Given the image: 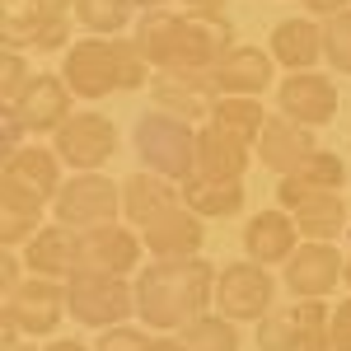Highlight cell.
I'll list each match as a JSON object with an SVG mask.
<instances>
[{
  "label": "cell",
  "mask_w": 351,
  "mask_h": 351,
  "mask_svg": "<svg viewBox=\"0 0 351 351\" xmlns=\"http://www.w3.org/2000/svg\"><path fill=\"white\" fill-rule=\"evenodd\" d=\"M211 122L225 127V132L243 136L248 145H258V136L267 127V108L258 104V99H239V94H220L216 108H211Z\"/></svg>",
  "instance_id": "83f0119b"
},
{
  "label": "cell",
  "mask_w": 351,
  "mask_h": 351,
  "mask_svg": "<svg viewBox=\"0 0 351 351\" xmlns=\"http://www.w3.org/2000/svg\"><path fill=\"white\" fill-rule=\"evenodd\" d=\"M150 99L155 108L173 112L183 122H211V108H216V84L211 75H173V71H155L150 80Z\"/></svg>",
  "instance_id": "9a60e30c"
},
{
  "label": "cell",
  "mask_w": 351,
  "mask_h": 351,
  "mask_svg": "<svg viewBox=\"0 0 351 351\" xmlns=\"http://www.w3.org/2000/svg\"><path fill=\"white\" fill-rule=\"evenodd\" d=\"M52 141H56L61 164L75 169V173H99L117 155V127H112V117H104V112H71L66 127Z\"/></svg>",
  "instance_id": "9c48e42d"
},
{
  "label": "cell",
  "mask_w": 351,
  "mask_h": 351,
  "mask_svg": "<svg viewBox=\"0 0 351 351\" xmlns=\"http://www.w3.org/2000/svg\"><path fill=\"white\" fill-rule=\"evenodd\" d=\"M248 160H253V145L243 136L225 132L216 122L197 127V173H206V178H243Z\"/></svg>",
  "instance_id": "7402d4cb"
},
{
  "label": "cell",
  "mask_w": 351,
  "mask_h": 351,
  "mask_svg": "<svg viewBox=\"0 0 351 351\" xmlns=\"http://www.w3.org/2000/svg\"><path fill=\"white\" fill-rule=\"evenodd\" d=\"M155 80L150 56L141 52L136 38H80L66 47V84L75 99H108L117 89L136 94L141 84Z\"/></svg>",
  "instance_id": "3957f363"
},
{
  "label": "cell",
  "mask_w": 351,
  "mask_h": 351,
  "mask_svg": "<svg viewBox=\"0 0 351 351\" xmlns=\"http://www.w3.org/2000/svg\"><path fill=\"white\" fill-rule=\"evenodd\" d=\"M136 10H145V14H150V10H164V5H169V0H132Z\"/></svg>",
  "instance_id": "7dc6e473"
},
{
  "label": "cell",
  "mask_w": 351,
  "mask_h": 351,
  "mask_svg": "<svg viewBox=\"0 0 351 351\" xmlns=\"http://www.w3.org/2000/svg\"><path fill=\"white\" fill-rule=\"evenodd\" d=\"M136 155H141V164L150 173H160V178L183 188L188 178H197V127L164 108L141 112V122H136Z\"/></svg>",
  "instance_id": "277c9868"
},
{
  "label": "cell",
  "mask_w": 351,
  "mask_h": 351,
  "mask_svg": "<svg viewBox=\"0 0 351 351\" xmlns=\"http://www.w3.org/2000/svg\"><path fill=\"white\" fill-rule=\"evenodd\" d=\"M132 14V0H75V24L89 28V38H122Z\"/></svg>",
  "instance_id": "f546056e"
},
{
  "label": "cell",
  "mask_w": 351,
  "mask_h": 351,
  "mask_svg": "<svg viewBox=\"0 0 351 351\" xmlns=\"http://www.w3.org/2000/svg\"><path fill=\"white\" fill-rule=\"evenodd\" d=\"M10 108L24 117L28 136H56L61 127H66V117H71V84H66V75L43 71V75L28 80V89L10 104Z\"/></svg>",
  "instance_id": "5bb4252c"
},
{
  "label": "cell",
  "mask_w": 351,
  "mask_h": 351,
  "mask_svg": "<svg viewBox=\"0 0 351 351\" xmlns=\"http://www.w3.org/2000/svg\"><path fill=\"white\" fill-rule=\"evenodd\" d=\"M61 314H71V304H66V281H52V276H24V286L5 300L0 337H5V342L47 337V332L61 328Z\"/></svg>",
  "instance_id": "8992f818"
},
{
  "label": "cell",
  "mask_w": 351,
  "mask_h": 351,
  "mask_svg": "<svg viewBox=\"0 0 351 351\" xmlns=\"http://www.w3.org/2000/svg\"><path fill=\"white\" fill-rule=\"evenodd\" d=\"M183 206L202 220H230L243 211V178H206L197 173L183 183Z\"/></svg>",
  "instance_id": "4316f807"
},
{
  "label": "cell",
  "mask_w": 351,
  "mask_h": 351,
  "mask_svg": "<svg viewBox=\"0 0 351 351\" xmlns=\"http://www.w3.org/2000/svg\"><path fill=\"white\" fill-rule=\"evenodd\" d=\"M141 230L132 225H99V230H84L80 234V267L75 271H112V276H132L141 267Z\"/></svg>",
  "instance_id": "7c38bea8"
},
{
  "label": "cell",
  "mask_w": 351,
  "mask_h": 351,
  "mask_svg": "<svg viewBox=\"0 0 351 351\" xmlns=\"http://www.w3.org/2000/svg\"><path fill=\"white\" fill-rule=\"evenodd\" d=\"M173 206H183V188L178 183H169L160 173H132L127 183H122V220L132 225V230H145V225H155L164 211H173Z\"/></svg>",
  "instance_id": "44dd1931"
},
{
  "label": "cell",
  "mask_w": 351,
  "mask_h": 351,
  "mask_svg": "<svg viewBox=\"0 0 351 351\" xmlns=\"http://www.w3.org/2000/svg\"><path fill=\"white\" fill-rule=\"evenodd\" d=\"M145 347H150L145 324H141V328L117 324V328H104V332H99V347H94V351H145Z\"/></svg>",
  "instance_id": "d590c367"
},
{
  "label": "cell",
  "mask_w": 351,
  "mask_h": 351,
  "mask_svg": "<svg viewBox=\"0 0 351 351\" xmlns=\"http://www.w3.org/2000/svg\"><path fill=\"white\" fill-rule=\"evenodd\" d=\"M328 337L342 351H351V295L342 304H332V324H328Z\"/></svg>",
  "instance_id": "74e56055"
},
{
  "label": "cell",
  "mask_w": 351,
  "mask_h": 351,
  "mask_svg": "<svg viewBox=\"0 0 351 351\" xmlns=\"http://www.w3.org/2000/svg\"><path fill=\"white\" fill-rule=\"evenodd\" d=\"M342 271H347V258L332 243L304 239L286 263V291L295 300H328V291H337Z\"/></svg>",
  "instance_id": "8fae6325"
},
{
  "label": "cell",
  "mask_w": 351,
  "mask_h": 351,
  "mask_svg": "<svg viewBox=\"0 0 351 351\" xmlns=\"http://www.w3.org/2000/svg\"><path fill=\"white\" fill-rule=\"evenodd\" d=\"M66 304L80 328H117L136 314V281L112 271H71L66 276Z\"/></svg>",
  "instance_id": "5b68a950"
},
{
  "label": "cell",
  "mask_w": 351,
  "mask_h": 351,
  "mask_svg": "<svg viewBox=\"0 0 351 351\" xmlns=\"http://www.w3.org/2000/svg\"><path fill=\"white\" fill-rule=\"evenodd\" d=\"M295 319H300V328H304V347H309V342L328 337L332 309H328V300H295Z\"/></svg>",
  "instance_id": "e575fe53"
},
{
  "label": "cell",
  "mask_w": 351,
  "mask_h": 351,
  "mask_svg": "<svg viewBox=\"0 0 351 351\" xmlns=\"http://www.w3.org/2000/svg\"><path fill=\"white\" fill-rule=\"evenodd\" d=\"M24 141H28L24 117L10 108V104H0V155H5V160H10V155H19V150H24Z\"/></svg>",
  "instance_id": "8d00e7d4"
},
{
  "label": "cell",
  "mask_w": 351,
  "mask_h": 351,
  "mask_svg": "<svg viewBox=\"0 0 351 351\" xmlns=\"http://www.w3.org/2000/svg\"><path fill=\"white\" fill-rule=\"evenodd\" d=\"M258 351H304V328L295 319V304L258 319Z\"/></svg>",
  "instance_id": "1f68e13d"
},
{
  "label": "cell",
  "mask_w": 351,
  "mask_h": 351,
  "mask_svg": "<svg viewBox=\"0 0 351 351\" xmlns=\"http://www.w3.org/2000/svg\"><path fill=\"white\" fill-rule=\"evenodd\" d=\"M43 351H94V347H84L80 337H56V342H47Z\"/></svg>",
  "instance_id": "ee69618b"
},
{
  "label": "cell",
  "mask_w": 351,
  "mask_h": 351,
  "mask_svg": "<svg viewBox=\"0 0 351 351\" xmlns=\"http://www.w3.org/2000/svg\"><path fill=\"white\" fill-rule=\"evenodd\" d=\"M28 10H38V14H56V19H66V14H75V0H28Z\"/></svg>",
  "instance_id": "b9f144b4"
},
{
  "label": "cell",
  "mask_w": 351,
  "mask_h": 351,
  "mask_svg": "<svg viewBox=\"0 0 351 351\" xmlns=\"http://www.w3.org/2000/svg\"><path fill=\"white\" fill-rule=\"evenodd\" d=\"M324 61L332 71L351 75V10L324 24Z\"/></svg>",
  "instance_id": "d6a6232c"
},
{
  "label": "cell",
  "mask_w": 351,
  "mask_h": 351,
  "mask_svg": "<svg viewBox=\"0 0 351 351\" xmlns=\"http://www.w3.org/2000/svg\"><path fill=\"white\" fill-rule=\"evenodd\" d=\"M276 202H281V211L295 216L300 239L332 243L351 220V202H342V192H300L291 183H276Z\"/></svg>",
  "instance_id": "30bf717a"
},
{
  "label": "cell",
  "mask_w": 351,
  "mask_h": 351,
  "mask_svg": "<svg viewBox=\"0 0 351 351\" xmlns=\"http://www.w3.org/2000/svg\"><path fill=\"white\" fill-rule=\"evenodd\" d=\"M5 351H38V347H33V337H19V342H5Z\"/></svg>",
  "instance_id": "bcb514c9"
},
{
  "label": "cell",
  "mask_w": 351,
  "mask_h": 351,
  "mask_svg": "<svg viewBox=\"0 0 351 351\" xmlns=\"http://www.w3.org/2000/svg\"><path fill=\"white\" fill-rule=\"evenodd\" d=\"M0 178L38 192L43 202H56V192L66 188V178H61V155H56V150H43V145H24L19 155H10L5 169H0Z\"/></svg>",
  "instance_id": "d4e9b609"
},
{
  "label": "cell",
  "mask_w": 351,
  "mask_h": 351,
  "mask_svg": "<svg viewBox=\"0 0 351 351\" xmlns=\"http://www.w3.org/2000/svg\"><path fill=\"white\" fill-rule=\"evenodd\" d=\"M300 243H304V239H300V230H295V216L281 211V206L258 211V216L243 225V248H248V258L263 263V267H276V263L286 267Z\"/></svg>",
  "instance_id": "e0dca14e"
},
{
  "label": "cell",
  "mask_w": 351,
  "mask_h": 351,
  "mask_svg": "<svg viewBox=\"0 0 351 351\" xmlns=\"http://www.w3.org/2000/svg\"><path fill=\"white\" fill-rule=\"evenodd\" d=\"M281 183H291V188H300V192H342L347 164H342V155H332V150H314V155L300 164L295 173H286Z\"/></svg>",
  "instance_id": "f1b7e54d"
},
{
  "label": "cell",
  "mask_w": 351,
  "mask_h": 351,
  "mask_svg": "<svg viewBox=\"0 0 351 351\" xmlns=\"http://www.w3.org/2000/svg\"><path fill=\"white\" fill-rule=\"evenodd\" d=\"M141 52L150 56L155 71H173V75H211L216 61L234 47V24L220 19H202L188 10H150L141 14V28L132 33Z\"/></svg>",
  "instance_id": "6da1fadb"
},
{
  "label": "cell",
  "mask_w": 351,
  "mask_h": 351,
  "mask_svg": "<svg viewBox=\"0 0 351 351\" xmlns=\"http://www.w3.org/2000/svg\"><path fill=\"white\" fill-rule=\"evenodd\" d=\"M271 71H276L271 52L234 43V47H230V52L216 61V71H211V84H216V94H239V99H258V94H263V89L271 84Z\"/></svg>",
  "instance_id": "ac0fdd59"
},
{
  "label": "cell",
  "mask_w": 351,
  "mask_h": 351,
  "mask_svg": "<svg viewBox=\"0 0 351 351\" xmlns=\"http://www.w3.org/2000/svg\"><path fill=\"white\" fill-rule=\"evenodd\" d=\"M47 206H52V202H43L38 192L0 178V243H5V248H24V243L43 230Z\"/></svg>",
  "instance_id": "cb8c5ba5"
},
{
  "label": "cell",
  "mask_w": 351,
  "mask_h": 351,
  "mask_svg": "<svg viewBox=\"0 0 351 351\" xmlns=\"http://www.w3.org/2000/svg\"><path fill=\"white\" fill-rule=\"evenodd\" d=\"M0 286H5V300L24 286V258H19V253H5V258H0Z\"/></svg>",
  "instance_id": "f35d334b"
},
{
  "label": "cell",
  "mask_w": 351,
  "mask_h": 351,
  "mask_svg": "<svg viewBox=\"0 0 351 351\" xmlns=\"http://www.w3.org/2000/svg\"><path fill=\"white\" fill-rule=\"evenodd\" d=\"M141 239H145L150 258H197L202 243H206V220L197 211H188V206H173L155 225H145Z\"/></svg>",
  "instance_id": "ffe728a7"
},
{
  "label": "cell",
  "mask_w": 351,
  "mask_h": 351,
  "mask_svg": "<svg viewBox=\"0 0 351 351\" xmlns=\"http://www.w3.org/2000/svg\"><path fill=\"white\" fill-rule=\"evenodd\" d=\"M28 80H33V75H28V52H10V47H5V56H0V99L14 104L28 89Z\"/></svg>",
  "instance_id": "836d02e7"
},
{
  "label": "cell",
  "mask_w": 351,
  "mask_h": 351,
  "mask_svg": "<svg viewBox=\"0 0 351 351\" xmlns=\"http://www.w3.org/2000/svg\"><path fill=\"white\" fill-rule=\"evenodd\" d=\"M52 216L71 230H99V225H112L122 216V188L104 178V173H75L66 178V188L56 192Z\"/></svg>",
  "instance_id": "52a82bcc"
},
{
  "label": "cell",
  "mask_w": 351,
  "mask_h": 351,
  "mask_svg": "<svg viewBox=\"0 0 351 351\" xmlns=\"http://www.w3.org/2000/svg\"><path fill=\"white\" fill-rule=\"evenodd\" d=\"M271 61L286 66V71H314L324 61V24H314L309 14L295 19H281L271 28Z\"/></svg>",
  "instance_id": "603a6c76"
},
{
  "label": "cell",
  "mask_w": 351,
  "mask_h": 351,
  "mask_svg": "<svg viewBox=\"0 0 351 351\" xmlns=\"http://www.w3.org/2000/svg\"><path fill=\"white\" fill-rule=\"evenodd\" d=\"M216 300V267L197 258H155L136 276V314L145 328L183 332L202 314H211Z\"/></svg>",
  "instance_id": "7a4b0ae2"
},
{
  "label": "cell",
  "mask_w": 351,
  "mask_h": 351,
  "mask_svg": "<svg viewBox=\"0 0 351 351\" xmlns=\"http://www.w3.org/2000/svg\"><path fill=\"white\" fill-rule=\"evenodd\" d=\"M300 5H304V10H309V14H319V19H337V14H347L351 10V0H300Z\"/></svg>",
  "instance_id": "ab89813d"
},
{
  "label": "cell",
  "mask_w": 351,
  "mask_h": 351,
  "mask_svg": "<svg viewBox=\"0 0 351 351\" xmlns=\"http://www.w3.org/2000/svg\"><path fill=\"white\" fill-rule=\"evenodd\" d=\"M271 300H276V281L263 263L243 258L230 267L216 271V309L234 324H258L263 314H271Z\"/></svg>",
  "instance_id": "ba28073f"
},
{
  "label": "cell",
  "mask_w": 351,
  "mask_h": 351,
  "mask_svg": "<svg viewBox=\"0 0 351 351\" xmlns=\"http://www.w3.org/2000/svg\"><path fill=\"white\" fill-rule=\"evenodd\" d=\"M304 351H342V347H337L332 337H319V342H309V347H304Z\"/></svg>",
  "instance_id": "f6af8a7d"
},
{
  "label": "cell",
  "mask_w": 351,
  "mask_h": 351,
  "mask_svg": "<svg viewBox=\"0 0 351 351\" xmlns=\"http://www.w3.org/2000/svg\"><path fill=\"white\" fill-rule=\"evenodd\" d=\"M0 38L10 52H61L66 38H71V24L56 19V14H38V10H24V14H5L0 24Z\"/></svg>",
  "instance_id": "484cf974"
},
{
  "label": "cell",
  "mask_w": 351,
  "mask_h": 351,
  "mask_svg": "<svg viewBox=\"0 0 351 351\" xmlns=\"http://www.w3.org/2000/svg\"><path fill=\"white\" fill-rule=\"evenodd\" d=\"M342 281H347V291H351V253H347V271H342Z\"/></svg>",
  "instance_id": "c3c4849f"
},
{
  "label": "cell",
  "mask_w": 351,
  "mask_h": 351,
  "mask_svg": "<svg viewBox=\"0 0 351 351\" xmlns=\"http://www.w3.org/2000/svg\"><path fill=\"white\" fill-rule=\"evenodd\" d=\"M314 150H319V145H314V127H300V122H291L286 112L267 117V127H263V136H258V160L267 164L271 173H281V178L295 173Z\"/></svg>",
  "instance_id": "d6986e66"
},
{
  "label": "cell",
  "mask_w": 351,
  "mask_h": 351,
  "mask_svg": "<svg viewBox=\"0 0 351 351\" xmlns=\"http://www.w3.org/2000/svg\"><path fill=\"white\" fill-rule=\"evenodd\" d=\"M276 108L300 127H324L337 117V84L319 71H291L276 89Z\"/></svg>",
  "instance_id": "4fadbf2b"
},
{
  "label": "cell",
  "mask_w": 351,
  "mask_h": 351,
  "mask_svg": "<svg viewBox=\"0 0 351 351\" xmlns=\"http://www.w3.org/2000/svg\"><path fill=\"white\" fill-rule=\"evenodd\" d=\"M188 14H202V19H220L225 14V0H178Z\"/></svg>",
  "instance_id": "60d3db41"
},
{
  "label": "cell",
  "mask_w": 351,
  "mask_h": 351,
  "mask_svg": "<svg viewBox=\"0 0 351 351\" xmlns=\"http://www.w3.org/2000/svg\"><path fill=\"white\" fill-rule=\"evenodd\" d=\"M178 337H183L188 351H239V328H234V319H225V314H202Z\"/></svg>",
  "instance_id": "4dcf8cb0"
},
{
  "label": "cell",
  "mask_w": 351,
  "mask_h": 351,
  "mask_svg": "<svg viewBox=\"0 0 351 351\" xmlns=\"http://www.w3.org/2000/svg\"><path fill=\"white\" fill-rule=\"evenodd\" d=\"M145 351H188V347H183L178 332H164V337H150V347H145Z\"/></svg>",
  "instance_id": "7bdbcfd3"
},
{
  "label": "cell",
  "mask_w": 351,
  "mask_h": 351,
  "mask_svg": "<svg viewBox=\"0 0 351 351\" xmlns=\"http://www.w3.org/2000/svg\"><path fill=\"white\" fill-rule=\"evenodd\" d=\"M24 267L28 276H52V281H66L71 271L80 267V230H71V225H43L33 239L24 243Z\"/></svg>",
  "instance_id": "2e32d148"
}]
</instances>
